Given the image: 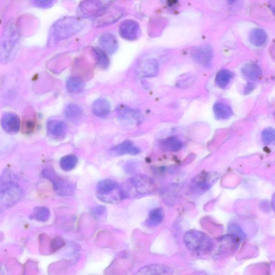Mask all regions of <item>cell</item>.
Instances as JSON below:
<instances>
[{
    "mask_svg": "<svg viewBox=\"0 0 275 275\" xmlns=\"http://www.w3.org/2000/svg\"><path fill=\"white\" fill-rule=\"evenodd\" d=\"M78 158L74 154H69L63 156L60 160V166L63 171L69 172L77 167Z\"/></svg>",
    "mask_w": 275,
    "mask_h": 275,
    "instance_id": "cell-29",
    "label": "cell"
},
{
    "mask_svg": "<svg viewBox=\"0 0 275 275\" xmlns=\"http://www.w3.org/2000/svg\"><path fill=\"white\" fill-rule=\"evenodd\" d=\"M111 152L116 155H136L140 153L139 149L130 140H126L114 146L111 149Z\"/></svg>",
    "mask_w": 275,
    "mask_h": 275,
    "instance_id": "cell-18",
    "label": "cell"
},
{
    "mask_svg": "<svg viewBox=\"0 0 275 275\" xmlns=\"http://www.w3.org/2000/svg\"><path fill=\"white\" fill-rule=\"evenodd\" d=\"M92 52L98 67L103 69L108 68L110 65V60L106 53L98 48H93Z\"/></svg>",
    "mask_w": 275,
    "mask_h": 275,
    "instance_id": "cell-28",
    "label": "cell"
},
{
    "mask_svg": "<svg viewBox=\"0 0 275 275\" xmlns=\"http://www.w3.org/2000/svg\"><path fill=\"white\" fill-rule=\"evenodd\" d=\"M228 231L229 234L238 238L242 241L246 238V236L241 226L236 223L230 224L228 228Z\"/></svg>",
    "mask_w": 275,
    "mask_h": 275,
    "instance_id": "cell-34",
    "label": "cell"
},
{
    "mask_svg": "<svg viewBox=\"0 0 275 275\" xmlns=\"http://www.w3.org/2000/svg\"><path fill=\"white\" fill-rule=\"evenodd\" d=\"M165 217V213L161 208H156L150 213L148 218L146 221V225L150 227H155L162 223Z\"/></svg>",
    "mask_w": 275,
    "mask_h": 275,
    "instance_id": "cell-25",
    "label": "cell"
},
{
    "mask_svg": "<svg viewBox=\"0 0 275 275\" xmlns=\"http://www.w3.org/2000/svg\"><path fill=\"white\" fill-rule=\"evenodd\" d=\"M50 212L48 208L44 207L35 208L31 218L39 221L45 222L50 218Z\"/></svg>",
    "mask_w": 275,
    "mask_h": 275,
    "instance_id": "cell-32",
    "label": "cell"
},
{
    "mask_svg": "<svg viewBox=\"0 0 275 275\" xmlns=\"http://www.w3.org/2000/svg\"><path fill=\"white\" fill-rule=\"evenodd\" d=\"M121 122L128 125H136L142 121V115L136 110L125 106H120L117 110Z\"/></svg>",
    "mask_w": 275,
    "mask_h": 275,
    "instance_id": "cell-12",
    "label": "cell"
},
{
    "mask_svg": "<svg viewBox=\"0 0 275 275\" xmlns=\"http://www.w3.org/2000/svg\"><path fill=\"white\" fill-rule=\"evenodd\" d=\"M103 51L109 54H113L119 48L118 39L112 33H103L99 39Z\"/></svg>",
    "mask_w": 275,
    "mask_h": 275,
    "instance_id": "cell-19",
    "label": "cell"
},
{
    "mask_svg": "<svg viewBox=\"0 0 275 275\" xmlns=\"http://www.w3.org/2000/svg\"><path fill=\"white\" fill-rule=\"evenodd\" d=\"M233 78L232 73L227 69L221 70L215 78V83L220 89H224L229 85Z\"/></svg>",
    "mask_w": 275,
    "mask_h": 275,
    "instance_id": "cell-30",
    "label": "cell"
},
{
    "mask_svg": "<svg viewBox=\"0 0 275 275\" xmlns=\"http://www.w3.org/2000/svg\"><path fill=\"white\" fill-rule=\"evenodd\" d=\"M52 247L54 249L57 250L64 245V242L61 238H56L52 241Z\"/></svg>",
    "mask_w": 275,
    "mask_h": 275,
    "instance_id": "cell-35",
    "label": "cell"
},
{
    "mask_svg": "<svg viewBox=\"0 0 275 275\" xmlns=\"http://www.w3.org/2000/svg\"><path fill=\"white\" fill-rule=\"evenodd\" d=\"M44 178L48 179L53 185V188L58 195L66 197L72 195L75 186L69 181L58 176L56 173L50 168L44 169L42 173Z\"/></svg>",
    "mask_w": 275,
    "mask_h": 275,
    "instance_id": "cell-6",
    "label": "cell"
},
{
    "mask_svg": "<svg viewBox=\"0 0 275 275\" xmlns=\"http://www.w3.org/2000/svg\"><path fill=\"white\" fill-rule=\"evenodd\" d=\"M110 104L107 99L105 98L97 99L92 104L93 113L100 118L107 116L110 113Z\"/></svg>",
    "mask_w": 275,
    "mask_h": 275,
    "instance_id": "cell-22",
    "label": "cell"
},
{
    "mask_svg": "<svg viewBox=\"0 0 275 275\" xmlns=\"http://www.w3.org/2000/svg\"><path fill=\"white\" fill-rule=\"evenodd\" d=\"M244 77L250 81H255L261 77L262 74L261 68L254 63L245 64L242 69Z\"/></svg>",
    "mask_w": 275,
    "mask_h": 275,
    "instance_id": "cell-24",
    "label": "cell"
},
{
    "mask_svg": "<svg viewBox=\"0 0 275 275\" xmlns=\"http://www.w3.org/2000/svg\"><path fill=\"white\" fill-rule=\"evenodd\" d=\"M54 2L53 1H34L33 3L38 7L45 8L49 7Z\"/></svg>",
    "mask_w": 275,
    "mask_h": 275,
    "instance_id": "cell-36",
    "label": "cell"
},
{
    "mask_svg": "<svg viewBox=\"0 0 275 275\" xmlns=\"http://www.w3.org/2000/svg\"><path fill=\"white\" fill-rule=\"evenodd\" d=\"M219 174L214 172L204 171L192 180L190 190L193 194L201 195L208 191L218 181Z\"/></svg>",
    "mask_w": 275,
    "mask_h": 275,
    "instance_id": "cell-7",
    "label": "cell"
},
{
    "mask_svg": "<svg viewBox=\"0 0 275 275\" xmlns=\"http://www.w3.org/2000/svg\"><path fill=\"white\" fill-rule=\"evenodd\" d=\"M159 66L157 61L153 59L146 60L140 62L136 69L139 77L152 78L155 77L159 72Z\"/></svg>",
    "mask_w": 275,
    "mask_h": 275,
    "instance_id": "cell-14",
    "label": "cell"
},
{
    "mask_svg": "<svg viewBox=\"0 0 275 275\" xmlns=\"http://www.w3.org/2000/svg\"><path fill=\"white\" fill-rule=\"evenodd\" d=\"M66 86L67 90L71 92L77 93L81 92L84 89V81L77 77H70L67 81Z\"/></svg>",
    "mask_w": 275,
    "mask_h": 275,
    "instance_id": "cell-31",
    "label": "cell"
},
{
    "mask_svg": "<svg viewBox=\"0 0 275 275\" xmlns=\"http://www.w3.org/2000/svg\"><path fill=\"white\" fill-rule=\"evenodd\" d=\"M267 39V33L261 29H255L250 33V42L256 47H260L264 45Z\"/></svg>",
    "mask_w": 275,
    "mask_h": 275,
    "instance_id": "cell-27",
    "label": "cell"
},
{
    "mask_svg": "<svg viewBox=\"0 0 275 275\" xmlns=\"http://www.w3.org/2000/svg\"><path fill=\"white\" fill-rule=\"evenodd\" d=\"M215 118L219 120L229 119L233 115V110L229 105L223 103H216L214 105Z\"/></svg>",
    "mask_w": 275,
    "mask_h": 275,
    "instance_id": "cell-23",
    "label": "cell"
},
{
    "mask_svg": "<svg viewBox=\"0 0 275 275\" xmlns=\"http://www.w3.org/2000/svg\"><path fill=\"white\" fill-rule=\"evenodd\" d=\"M192 57L200 65L209 67L212 65L213 51L209 45H203L196 47L192 52Z\"/></svg>",
    "mask_w": 275,
    "mask_h": 275,
    "instance_id": "cell-10",
    "label": "cell"
},
{
    "mask_svg": "<svg viewBox=\"0 0 275 275\" xmlns=\"http://www.w3.org/2000/svg\"><path fill=\"white\" fill-rule=\"evenodd\" d=\"M185 78L184 80H181L179 82V86L180 87H187L189 86L190 85H191L192 83L194 82V78L191 77H185Z\"/></svg>",
    "mask_w": 275,
    "mask_h": 275,
    "instance_id": "cell-37",
    "label": "cell"
},
{
    "mask_svg": "<svg viewBox=\"0 0 275 275\" xmlns=\"http://www.w3.org/2000/svg\"><path fill=\"white\" fill-rule=\"evenodd\" d=\"M119 31L122 38L127 40H134L139 37L140 29L136 21L126 20L121 23Z\"/></svg>",
    "mask_w": 275,
    "mask_h": 275,
    "instance_id": "cell-11",
    "label": "cell"
},
{
    "mask_svg": "<svg viewBox=\"0 0 275 275\" xmlns=\"http://www.w3.org/2000/svg\"><path fill=\"white\" fill-rule=\"evenodd\" d=\"M156 188V185L154 180L143 174L136 175L120 185L122 200L150 194L154 192Z\"/></svg>",
    "mask_w": 275,
    "mask_h": 275,
    "instance_id": "cell-2",
    "label": "cell"
},
{
    "mask_svg": "<svg viewBox=\"0 0 275 275\" xmlns=\"http://www.w3.org/2000/svg\"><path fill=\"white\" fill-rule=\"evenodd\" d=\"M105 212V208L103 206H96L92 210V213L96 216H101Z\"/></svg>",
    "mask_w": 275,
    "mask_h": 275,
    "instance_id": "cell-38",
    "label": "cell"
},
{
    "mask_svg": "<svg viewBox=\"0 0 275 275\" xmlns=\"http://www.w3.org/2000/svg\"><path fill=\"white\" fill-rule=\"evenodd\" d=\"M272 10H273V12L275 14V4H274L272 5Z\"/></svg>",
    "mask_w": 275,
    "mask_h": 275,
    "instance_id": "cell-41",
    "label": "cell"
},
{
    "mask_svg": "<svg viewBox=\"0 0 275 275\" xmlns=\"http://www.w3.org/2000/svg\"><path fill=\"white\" fill-rule=\"evenodd\" d=\"M96 195L99 200L107 203H118L122 200L120 185L116 181L111 179H104L98 182Z\"/></svg>",
    "mask_w": 275,
    "mask_h": 275,
    "instance_id": "cell-5",
    "label": "cell"
},
{
    "mask_svg": "<svg viewBox=\"0 0 275 275\" xmlns=\"http://www.w3.org/2000/svg\"><path fill=\"white\" fill-rule=\"evenodd\" d=\"M47 128L49 135L52 138L60 139L65 135L67 127L65 122L62 121L52 120L48 122Z\"/></svg>",
    "mask_w": 275,
    "mask_h": 275,
    "instance_id": "cell-20",
    "label": "cell"
},
{
    "mask_svg": "<svg viewBox=\"0 0 275 275\" xmlns=\"http://www.w3.org/2000/svg\"><path fill=\"white\" fill-rule=\"evenodd\" d=\"M173 269L165 265L154 264L145 266L136 273L135 275H173Z\"/></svg>",
    "mask_w": 275,
    "mask_h": 275,
    "instance_id": "cell-17",
    "label": "cell"
},
{
    "mask_svg": "<svg viewBox=\"0 0 275 275\" xmlns=\"http://www.w3.org/2000/svg\"><path fill=\"white\" fill-rule=\"evenodd\" d=\"M272 208L274 210V212H275V192L274 193V195H273L272 199Z\"/></svg>",
    "mask_w": 275,
    "mask_h": 275,
    "instance_id": "cell-40",
    "label": "cell"
},
{
    "mask_svg": "<svg viewBox=\"0 0 275 275\" xmlns=\"http://www.w3.org/2000/svg\"><path fill=\"white\" fill-rule=\"evenodd\" d=\"M64 114L69 121L77 122L82 118L83 110L77 104H69L65 108Z\"/></svg>",
    "mask_w": 275,
    "mask_h": 275,
    "instance_id": "cell-26",
    "label": "cell"
},
{
    "mask_svg": "<svg viewBox=\"0 0 275 275\" xmlns=\"http://www.w3.org/2000/svg\"><path fill=\"white\" fill-rule=\"evenodd\" d=\"M124 11L118 6L108 5L93 19V25L96 27L107 26L119 20L123 15Z\"/></svg>",
    "mask_w": 275,
    "mask_h": 275,
    "instance_id": "cell-9",
    "label": "cell"
},
{
    "mask_svg": "<svg viewBox=\"0 0 275 275\" xmlns=\"http://www.w3.org/2000/svg\"><path fill=\"white\" fill-rule=\"evenodd\" d=\"M263 144L266 145L275 146V129L273 127L266 128L262 132Z\"/></svg>",
    "mask_w": 275,
    "mask_h": 275,
    "instance_id": "cell-33",
    "label": "cell"
},
{
    "mask_svg": "<svg viewBox=\"0 0 275 275\" xmlns=\"http://www.w3.org/2000/svg\"><path fill=\"white\" fill-rule=\"evenodd\" d=\"M254 89V85L253 84H248L246 87H245L244 90V94H249L251 92H252Z\"/></svg>",
    "mask_w": 275,
    "mask_h": 275,
    "instance_id": "cell-39",
    "label": "cell"
},
{
    "mask_svg": "<svg viewBox=\"0 0 275 275\" xmlns=\"http://www.w3.org/2000/svg\"><path fill=\"white\" fill-rule=\"evenodd\" d=\"M161 149L168 152H177L183 148V143L176 137L171 136L162 139L160 142Z\"/></svg>",
    "mask_w": 275,
    "mask_h": 275,
    "instance_id": "cell-21",
    "label": "cell"
},
{
    "mask_svg": "<svg viewBox=\"0 0 275 275\" xmlns=\"http://www.w3.org/2000/svg\"><path fill=\"white\" fill-rule=\"evenodd\" d=\"M186 246L199 255L209 254L213 250L214 242L206 233L198 230L187 232L184 237Z\"/></svg>",
    "mask_w": 275,
    "mask_h": 275,
    "instance_id": "cell-3",
    "label": "cell"
},
{
    "mask_svg": "<svg viewBox=\"0 0 275 275\" xmlns=\"http://www.w3.org/2000/svg\"><path fill=\"white\" fill-rule=\"evenodd\" d=\"M15 176L8 171L1 175L0 185V209L1 212L13 207L23 196L21 186L15 181Z\"/></svg>",
    "mask_w": 275,
    "mask_h": 275,
    "instance_id": "cell-1",
    "label": "cell"
},
{
    "mask_svg": "<svg viewBox=\"0 0 275 275\" xmlns=\"http://www.w3.org/2000/svg\"><path fill=\"white\" fill-rule=\"evenodd\" d=\"M19 34L14 25H9L4 31L1 44V60L6 62L9 60L17 43Z\"/></svg>",
    "mask_w": 275,
    "mask_h": 275,
    "instance_id": "cell-8",
    "label": "cell"
},
{
    "mask_svg": "<svg viewBox=\"0 0 275 275\" xmlns=\"http://www.w3.org/2000/svg\"><path fill=\"white\" fill-rule=\"evenodd\" d=\"M83 26V22L75 17H63L53 26L51 37L56 42L67 39L80 31Z\"/></svg>",
    "mask_w": 275,
    "mask_h": 275,
    "instance_id": "cell-4",
    "label": "cell"
},
{
    "mask_svg": "<svg viewBox=\"0 0 275 275\" xmlns=\"http://www.w3.org/2000/svg\"><path fill=\"white\" fill-rule=\"evenodd\" d=\"M1 125L4 131L9 134H15L20 130L21 120L19 117L15 114L5 113L2 116Z\"/></svg>",
    "mask_w": 275,
    "mask_h": 275,
    "instance_id": "cell-15",
    "label": "cell"
},
{
    "mask_svg": "<svg viewBox=\"0 0 275 275\" xmlns=\"http://www.w3.org/2000/svg\"><path fill=\"white\" fill-rule=\"evenodd\" d=\"M36 127V115L32 108H28L23 115L22 122V132L26 135L32 134Z\"/></svg>",
    "mask_w": 275,
    "mask_h": 275,
    "instance_id": "cell-16",
    "label": "cell"
},
{
    "mask_svg": "<svg viewBox=\"0 0 275 275\" xmlns=\"http://www.w3.org/2000/svg\"><path fill=\"white\" fill-rule=\"evenodd\" d=\"M101 1H84L81 2L78 11L80 16L85 17H96L107 6Z\"/></svg>",
    "mask_w": 275,
    "mask_h": 275,
    "instance_id": "cell-13",
    "label": "cell"
}]
</instances>
